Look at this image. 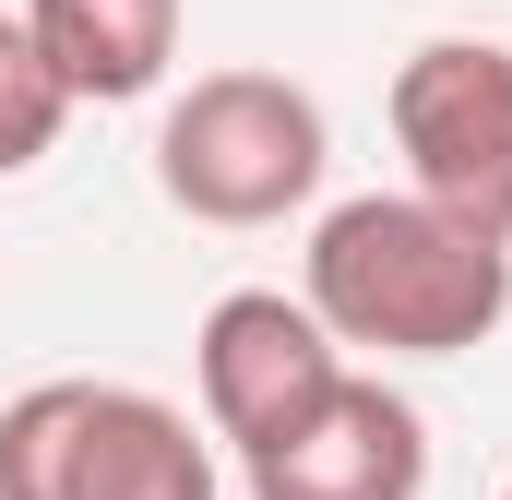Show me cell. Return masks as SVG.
<instances>
[{
  "label": "cell",
  "mask_w": 512,
  "mask_h": 500,
  "mask_svg": "<svg viewBox=\"0 0 512 500\" xmlns=\"http://www.w3.org/2000/svg\"><path fill=\"white\" fill-rule=\"evenodd\" d=\"M393 143L405 191L465 215L477 239H512V48L501 36H429L393 72Z\"/></svg>",
  "instance_id": "4"
},
{
  "label": "cell",
  "mask_w": 512,
  "mask_h": 500,
  "mask_svg": "<svg viewBox=\"0 0 512 500\" xmlns=\"http://www.w3.org/2000/svg\"><path fill=\"white\" fill-rule=\"evenodd\" d=\"M24 36L72 108H131L179 60V0H24Z\"/></svg>",
  "instance_id": "7"
},
{
  "label": "cell",
  "mask_w": 512,
  "mask_h": 500,
  "mask_svg": "<svg viewBox=\"0 0 512 500\" xmlns=\"http://www.w3.org/2000/svg\"><path fill=\"white\" fill-rule=\"evenodd\" d=\"M251 500H429V417L393 381H334L310 429L251 453Z\"/></svg>",
  "instance_id": "6"
},
{
  "label": "cell",
  "mask_w": 512,
  "mask_h": 500,
  "mask_svg": "<svg viewBox=\"0 0 512 500\" xmlns=\"http://www.w3.org/2000/svg\"><path fill=\"white\" fill-rule=\"evenodd\" d=\"M0 500H215V441L143 381H36L0 405Z\"/></svg>",
  "instance_id": "2"
},
{
  "label": "cell",
  "mask_w": 512,
  "mask_h": 500,
  "mask_svg": "<svg viewBox=\"0 0 512 500\" xmlns=\"http://www.w3.org/2000/svg\"><path fill=\"white\" fill-rule=\"evenodd\" d=\"M298 310L370 358H465L512 310V239H477L465 215H441L417 191H358L310 227Z\"/></svg>",
  "instance_id": "1"
},
{
  "label": "cell",
  "mask_w": 512,
  "mask_h": 500,
  "mask_svg": "<svg viewBox=\"0 0 512 500\" xmlns=\"http://www.w3.org/2000/svg\"><path fill=\"white\" fill-rule=\"evenodd\" d=\"M60 120H72V96L48 84L36 36H24V24H0V179H24V167L60 143Z\"/></svg>",
  "instance_id": "8"
},
{
  "label": "cell",
  "mask_w": 512,
  "mask_h": 500,
  "mask_svg": "<svg viewBox=\"0 0 512 500\" xmlns=\"http://www.w3.org/2000/svg\"><path fill=\"white\" fill-rule=\"evenodd\" d=\"M322 167H334L322 96L286 72H203L155 120V191L191 227H274L322 191Z\"/></svg>",
  "instance_id": "3"
},
{
  "label": "cell",
  "mask_w": 512,
  "mask_h": 500,
  "mask_svg": "<svg viewBox=\"0 0 512 500\" xmlns=\"http://www.w3.org/2000/svg\"><path fill=\"white\" fill-rule=\"evenodd\" d=\"M191 370H203V429L251 465V453H274L286 429H310V417L334 405L346 346H334L286 286H227V298L203 310V334H191Z\"/></svg>",
  "instance_id": "5"
},
{
  "label": "cell",
  "mask_w": 512,
  "mask_h": 500,
  "mask_svg": "<svg viewBox=\"0 0 512 500\" xmlns=\"http://www.w3.org/2000/svg\"><path fill=\"white\" fill-rule=\"evenodd\" d=\"M501 500H512V489H501Z\"/></svg>",
  "instance_id": "9"
}]
</instances>
